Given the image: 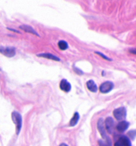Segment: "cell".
Returning a JSON list of instances; mask_svg holds the SVG:
<instances>
[{
    "instance_id": "cell-19",
    "label": "cell",
    "mask_w": 136,
    "mask_h": 146,
    "mask_svg": "<svg viewBox=\"0 0 136 146\" xmlns=\"http://www.w3.org/2000/svg\"><path fill=\"white\" fill-rule=\"evenodd\" d=\"M59 146H68V145H66V144L62 143V144H61V145H59Z\"/></svg>"
},
{
    "instance_id": "cell-14",
    "label": "cell",
    "mask_w": 136,
    "mask_h": 146,
    "mask_svg": "<svg viewBox=\"0 0 136 146\" xmlns=\"http://www.w3.org/2000/svg\"><path fill=\"white\" fill-rule=\"evenodd\" d=\"M112 143L109 138L107 139H103V140H100L99 141V146H111Z\"/></svg>"
},
{
    "instance_id": "cell-11",
    "label": "cell",
    "mask_w": 136,
    "mask_h": 146,
    "mask_svg": "<svg viewBox=\"0 0 136 146\" xmlns=\"http://www.w3.org/2000/svg\"><path fill=\"white\" fill-rule=\"evenodd\" d=\"M37 56L43 57V58H46V59L54 60V61H60V59H59V57L56 56L55 55L51 54V53H40V54L37 55Z\"/></svg>"
},
{
    "instance_id": "cell-8",
    "label": "cell",
    "mask_w": 136,
    "mask_h": 146,
    "mask_svg": "<svg viewBox=\"0 0 136 146\" xmlns=\"http://www.w3.org/2000/svg\"><path fill=\"white\" fill-rule=\"evenodd\" d=\"M60 89L62 91H65V92H69L71 91V84L66 79H62L60 82V84H59Z\"/></svg>"
},
{
    "instance_id": "cell-18",
    "label": "cell",
    "mask_w": 136,
    "mask_h": 146,
    "mask_svg": "<svg viewBox=\"0 0 136 146\" xmlns=\"http://www.w3.org/2000/svg\"><path fill=\"white\" fill-rule=\"evenodd\" d=\"M129 52H131V53H133V54L136 55V49H132V50H130Z\"/></svg>"
},
{
    "instance_id": "cell-7",
    "label": "cell",
    "mask_w": 136,
    "mask_h": 146,
    "mask_svg": "<svg viewBox=\"0 0 136 146\" xmlns=\"http://www.w3.org/2000/svg\"><path fill=\"white\" fill-rule=\"evenodd\" d=\"M115 145L116 146H131V142L126 136H122L118 139Z\"/></svg>"
},
{
    "instance_id": "cell-16",
    "label": "cell",
    "mask_w": 136,
    "mask_h": 146,
    "mask_svg": "<svg viewBox=\"0 0 136 146\" xmlns=\"http://www.w3.org/2000/svg\"><path fill=\"white\" fill-rule=\"evenodd\" d=\"M129 135L131 137V139H134L135 137L136 136V130H132L129 132Z\"/></svg>"
},
{
    "instance_id": "cell-4",
    "label": "cell",
    "mask_w": 136,
    "mask_h": 146,
    "mask_svg": "<svg viewBox=\"0 0 136 146\" xmlns=\"http://www.w3.org/2000/svg\"><path fill=\"white\" fill-rule=\"evenodd\" d=\"M114 84L111 82H105L101 84L100 86V91L103 94L108 93L113 88Z\"/></svg>"
},
{
    "instance_id": "cell-9",
    "label": "cell",
    "mask_w": 136,
    "mask_h": 146,
    "mask_svg": "<svg viewBox=\"0 0 136 146\" xmlns=\"http://www.w3.org/2000/svg\"><path fill=\"white\" fill-rule=\"evenodd\" d=\"M129 126V123H128V122H126V121H121L116 125V129L118 130L119 132H123L127 129Z\"/></svg>"
},
{
    "instance_id": "cell-17",
    "label": "cell",
    "mask_w": 136,
    "mask_h": 146,
    "mask_svg": "<svg viewBox=\"0 0 136 146\" xmlns=\"http://www.w3.org/2000/svg\"><path fill=\"white\" fill-rule=\"evenodd\" d=\"M96 53H97V54L99 55V56H100L102 57V58H103V59H107V60H108V61H111V59H109V57L106 56H105L104 54H103V53H101V52H96Z\"/></svg>"
},
{
    "instance_id": "cell-12",
    "label": "cell",
    "mask_w": 136,
    "mask_h": 146,
    "mask_svg": "<svg viewBox=\"0 0 136 146\" xmlns=\"http://www.w3.org/2000/svg\"><path fill=\"white\" fill-rule=\"evenodd\" d=\"M87 88L88 89L89 91H91V92H96L98 91V87L96 85L95 82H94L93 80H90L88 82H87Z\"/></svg>"
},
{
    "instance_id": "cell-15",
    "label": "cell",
    "mask_w": 136,
    "mask_h": 146,
    "mask_svg": "<svg viewBox=\"0 0 136 146\" xmlns=\"http://www.w3.org/2000/svg\"><path fill=\"white\" fill-rule=\"evenodd\" d=\"M58 46L61 50H66L68 48V43L65 40H60L58 43Z\"/></svg>"
},
{
    "instance_id": "cell-13",
    "label": "cell",
    "mask_w": 136,
    "mask_h": 146,
    "mask_svg": "<svg viewBox=\"0 0 136 146\" xmlns=\"http://www.w3.org/2000/svg\"><path fill=\"white\" fill-rule=\"evenodd\" d=\"M78 119H79V113L78 112H76L73 115L72 118L71 119L70 123H69V126H75L78 123Z\"/></svg>"
},
{
    "instance_id": "cell-10",
    "label": "cell",
    "mask_w": 136,
    "mask_h": 146,
    "mask_svg": "<svg viewBox=\"0 0 136 146\" xmlns=\"http://www.w3.org/2000/svg\"><path fill=\"white\" fill-rule=\"evenodd\" d=\"M20 29H21L22 31L25 32H27V33H30V34H34V35H36V36H39L38 33H36V31L35 30L31 27V26H28V25H21L20 26Z\"/></svg>"
},
{
    "instance_id": "cell-20",
    "label": "cell",
    "mask_w": 136,
    "mask_h": 146,
    "mask_svg": "<svg viewBox=\"0 0 136 146\" xmlns=\"http://www.w3.org/2000/svg\"><path fill=\"white\" fill-rule=\"evenodd\" d=\"M114 146H116V145H114Z\"/></svg>"
},
{
    "instance_id": "cell-3",
    "label": "cell",
    "mask_w": 136,
    "mask_h": 146,
    "mask_svg": "<svg viewBox=\"0 0 136 146\" xmlns=\"http://www.w3.org/2000/svg\"><path fill=\"white\" fill-rule=\"evenodd\" d=\"M113 116L117 120H123L126 116V110L124 107L117 108L113 111Z\"/></svg>"
},
{
    "instance_id": "cell-6",
    "label": "cell",
    "mask_w": 136,
    "mask_h": 146,
    "mask_svg": "<svg viewBox=\"0 0 136 146\" xmlns=\"http://www.w3.org/2000/svg\"><path fill=\"white\" fill-rule=\"evenodd\" d=\"M104 126L109 133H112L114 129V121L111 117H107L105 120Z\"/></svg>"
},
{
    "instance_id": "cell-1",
    "label": "cell",
    "mask_w": 136,
    "mask_h": 146,
    "mask_svg": "<svg viewBox=\"0 0 136 146\" xmlns=\"http://www.w3.org/2000/svg\"><path fill=\"white\" fill-rule=\"evenodd\" d=\"M11 118H12L13 123L15 125L16 134L18 135V133L21 131V125H22V118H21V116L18 112L14 111L11 113Z\"/></svg>"
},
{
    "instance_id": "cell-2",
    "label": "cell",
    "mask_w": 136,
    "mask_h": 146,
    "mask_svg": "<svg viewBox=\"0 0 136 146\" xmlns=\"http://www.w3.org/2000/svg\"><path fill=\"white\" fill-rule=\"evenodd\" d=\"M0 52L7 57H13L15 55V49L9 46H0Z\"/></svg>"
},
{
    "instance_id": "cell-5",
    "label": "cell",
    "mask_w": 136,
    "mask_h": 146,
    "mask_svg": "<svg viewBox=\"0 0 136 146\" xmlns=\"http://www.w3.org/2000/svg\"><path fill=\"white\" fill-rule=\"evenodd\" d=\"M98 130H99V132H100V135H101V136L103 138V139H107L108 138H109V137L107 135V134H106L104 123H103V119H100L98 120Z\"/></svg>"
}]
</instances>
